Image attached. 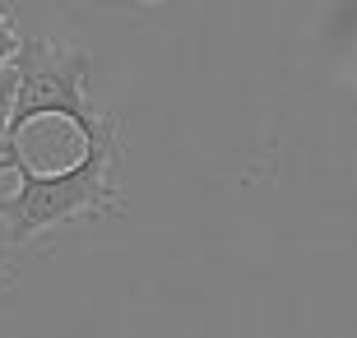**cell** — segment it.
<instances>
[{"instance_id": "cell-6", "label": "cell", "mask_w": 357, "mask_h": 338, "mask_svg": "<svg viewBox=\"0 0 357 338\" xmlns=\"http://www.w3.org/2000/svg\"><path fill=\"white\" fill-rule=\"evenodd\" d=\"M0 171H10V158H0Z\"/></svg>"}, {"instance_id": "cell-5", "label": "cell", "mask_w": 357, "mask_h": 338, "mask_svg": "<svg viewBox=\"0 0 357 338\" xmlns=\"http://www.w3.org/2000/svg\"><path fill=\"white\" fill-rule=\"evenodd\" d=\"M5 283H10V273H5V269H0V287H5Z\"/></svg>"}, {"instance_id": "cell-1", "label": "cell", "mask_w": 357, "mask_h": 338, "mask_svg": "<svg viewBox=\"0 0 357 338\" xmlns=\"http://www.w3.org/2000/svg\"><path fill=\"white\" fill-rule=\"evenodd\" d=\"M121 153L116 121L107 116L102 130L84 144L79 162H70L66 171H38L19 153V144L5 148L10 171L19 176V190L0 199V218H5V236L10 246H24L33 236L66 227V222L93 218V213H116L121 199L112 190V162Z\"/></svg>"}, {"instance_id": "cell-4", "label": "cell", "mask_w": 357, "mask_h": 338, "mask_svg": "<svg viewBox=\"0 0 357 338\" xmlns=\"http://www.w3.org/2000/svg\"><path fill=\"white\" fill-rule=\"evenodd\" d=\"M10 112H14V70L0 75V144H10Z\"/></svg>"}, {"instance_id": "cell-3", "label": "cell", "mask_w": 357, "mask_h": 338, "mask_svg": "<svg viewBox=\"0 0 357 338\" xmlns=\"http://www.w3.org/2000/svg\"><path fill=\"white\" fill-rule=\"evenodd\" d=\"M19 33H14V19L5 14V5H0V75H5V66H14V56H19Z\"/></svg>"}, {"instance_id": "cell-2", "label": "cell", "mask_w": 357, "mask_h": 338, "mask_svg": "<svg viewBox=\"0 0 357 338\" xmlns=\"http://www.w3.org/2000/svg\"><path fill=\"white\" fill-rule=\"evenodd\" d=\"M14 112H10V144L38 116H61L84 135V144L102 130V121L89 102V56L56 38H24L14 56Z\"/></svg>"}]
</instances>
